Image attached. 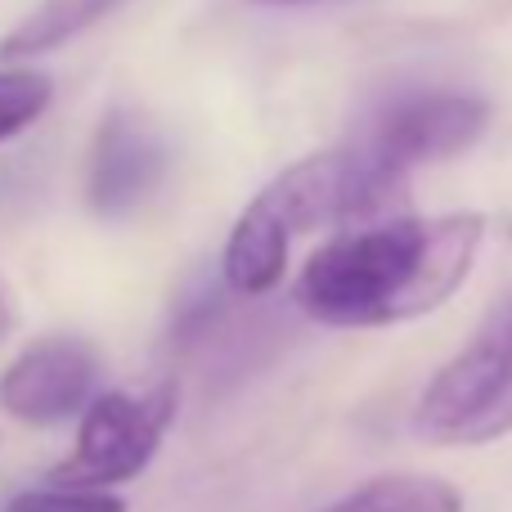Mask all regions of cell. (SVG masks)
I'll list each match as a JSON object with an SVG mask.
<instances>
[{
    "label": "cell",
    "mask_w": 512,
    "mask_h": 512,
    "mask_svg": "<svg viewBox=\"0 0 512 512\" xmlns=\"http://www.w3.org/2000/svg\"><path fill=\"white\" fill-rule=\"evenodd\" d=\"M477 248V216H396L324 243L301 265L297 301L333 328L405 324L459 292Z\"/></svg>",
    "instance_id": "1"
},
{
    "label": "cell",
    "mask_w": 512,
    "mask_h": 512,
    "mask_svg": "<svg viewBox=\"0 0 512 512\" xmlns=\"http://www.w3.org/2000/svg\"><path fill=\"white\" fill-rule=\"evenodd\" d=\"M396 194L400 185H391L355 144L310 153L279 171L248 203L225 243L221 279L243 297L270 292L288 270L292 234L319 230L328 221H360Z\"/></svg>",
    "instance_id": "2"
},
{
    "label": "cell",
    "mask_w": 512,
    "mask_h": 512,
    "mask_svg": "<svg viewBox=\"0 0 512 512\" xmlns=\"http://www.w3.org/2000/svg\"><path fill=\"white\" fill-rule=\"evenodd\" d=\"M414 432L432 445H486L512 432V297L427 382Z\"/></svg>",
    "instance_id": "3"
},
{
    "label": "cell",
    "mask_w": 512,
    "mask_h": 512,
    "mask_svg": "<svg viewBox=\"0 0 512 512\" xmlns=\"http://www.w3.org/2000/svg\"><path fill=\"white\" fill-rule=\"evenodd\" d=\"M176 400V382L99 396L81 418L72 454L54 468V481L63 490H99L140 477L176 418Z\"/></svg>",
    "instance_id": "4"
},
{
    "label": "cell",
    "mask_w": 512,
    "mask_h": 512,
    "mask_svg": "<svg viewBox=\"0 0 512 512\" xmlns=\"http://www.w3.org/2000/svg\"><path fill=\"white\" fill-rule=\"evenodd\" d=\"M486 122H490V108L481 95H472V90L423 86V90H405V95L387 99V104L369 117L364 135L355 140V149L387 180L405 185V176L414 167L468 149V144L486 131Z\"/></svg>",
    "instance_id": "5"
},
{
    "label": "cell",
    "mask_w": 512,
    "mask_h": 512,
    "mask_svg": "<svg viewBox=\"0 0 512 512\" xmlns=\"http://www.w3.org/2000/svg\"><path fill=\"white\" fill-rule=\"evenodd\" d=\"M95 387V351L81 337H41L0 373V409L18 423L50 427L72 418Z\"/></svg>",
    "instance_id": "6"
},
{
    "label": "cell",
    "mask_w": 512,
    "mask_h": 512,
    "mask_svg": "<svg viewBox=\"0 0 512 512\" xmlns=\"http://www.w3.org/2000/svg\"><path fill=\"white\" fill-rule=\"evenodd\" d=\"M162 171H167V149L153 122L135 108H113L95 131L86 198L99 216H126L158 189Z\"/></svg>",
    "instance_id": "7"
},
{
    "label": "cell",
    "mask_w": 512,
    "mask_h": 512,
    "mask_svg": "<svg viewBox=\"0 0 512 512\" xmlns=\"http://www.w3.org/2000/svg\"><path fill=\"white\" fill-rule=\"evenodd\" d=\"M122 5L126 0H45V5H36L32 14L0 41V59H36V54H50V50H59V45H68L72 36L104 23V18Z\"/></svg>",
    "instance_id": "8"
},
{
    "label": "cell",
    "mask_w": 512,
    "mask_h": 512,
    "mask_svg": "<svg viewBox=\"0 0 512 512\" xmlns=\"http://www.w3.org/2000/svg\"><path fill=\"white\" fill-rule=\"evenodd\" d=\"M328 512H463V499L436 477H378Z\"/></svg>",
    "instance_id": "9"
},
{
    "label": "cell",
    "mask_w": 512,
    "mask_h": 512,
    "mask_svg": "<svg viewBox=\"0 0 512 512\" xmlns=\"http://www.w3.org/2000/svg\"><path fill=\"white\" fill-rule=\"evenodd\" d=\"M54 81L32 68H5L0 72V140L27 131L36 117L50 108Z\"/></svg>",
    "instance_id": "10"
},
{
    "label": "cell",
    "mask_w": 512,
    "mask_h": 512,
    "mask_svg": "<svg viewBox=\"0 0 512 512\" xmlns=\"http://www.w3.org/2000/svg\"><path fill=\"white\" fill-rule=\"evenodd\" d=\"M5 512H126L122 499L99 490H23L9 499Z\"/></svg>",
    "instance_id": "11"
},
{
    "label": "cell",
    "mask_w": 512,
    "mask_h": 512,
    "mask_svg": "<svg viewBox=\"0 0 512 512\" xmlns=\"http://www.w3.org/2000/svg\"><path fill=\"white\" fill-rule=\"evenodd\" d=\"M9 328H14V306H9L5 288H0V342H5V337H9Z\"/></svg>",
    "instance_id": "12"
},
{
    "label": "cell",
    "mask_w": 512,
    "mask_h": 512,
    "mask_svg": "<svg viewBox=\"0 0 512 512\" xmlns=\"http://www.w3.org/2000/svg\"><path fill=\"white\" fill-rule=\"evenodd\" d=\"M256 5H301V0H256Z\"/></svg>",
    "instance_id": "13"
}]
</instances>
